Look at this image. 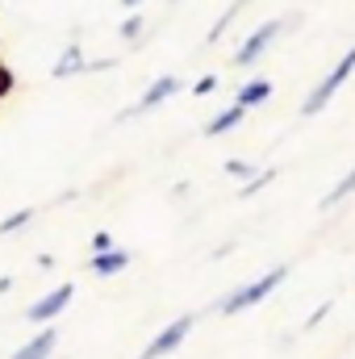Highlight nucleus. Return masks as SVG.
Masks as SVG:
<instances>
[{
    "label": "nucleus",
    "instance_id": "1",
    "mask_svg": "<svg viewBox=\"0 0 355 359\" xmlns=\"http://www.w3.org/2000/svg\"><path fill=\"white\" fill-rule=\"evenodd\" d=\"M351 76H355V46L347 50V55H343V59H339V63H335V67H330V72H326V76H322V84H318V88L305 96L301 113H305V117H318V113H322V109H326V104L339 96V88H343Z\"/></svg>",
    "mask_w": 355,
    "mask_h": 359
},
{
    "label": "nucleus",
    "instance_id": "2",
    "mask_svg": "<svg viewBox=\"0 0 355 359\" xmlns=\"http://www.w3.org/2000/svg\"><path fill=\"white\" fill-rule=\"evenodd\" d=\"M284 276H288V264H276L272 271H264L260 280H251L247 288H239V292H230L226 301H222V313H243V309H251V305H260L267 292H276L280 284H284Z\"/></svg>",
    "mask_w": 355,
    "mask_h": 359
},
{
    "label": "nucleus",
    "instance_id": "3",
    "mask_svg": "<svg viewBox=\"0 0 355 359\" xmlns=\"http://www.w3.org/2000/svg\"><path fill=\"white\" fill-rule=\"evenodd\" d=\"M192 326H196V318H192V313L176 318L172 326H163V330H159V334H155V339L142 347V355H138V359H168V355H172V351L180 347V343L192 334Z\"/></svg>",
    "mask_w": 355,
    "mask_h": 359
},
{
    "label": "nucleus",
    "instance_id": "4",
    "mask_svg": "<svg viewBox=\"0 0 355 359\" xmlns=\"http://www.w3.org/2000/svg\"><path fill=\"white\" fill-rule=\"evenodd\" d=\"M276 38H280V21H264L255 34H247V38L239 42V55H234V63H239V67H251V63H260V59H264V50L276 42Z\"/></svg>",
    "mask_w": 355,
    "mask_h": 359
},
{
    "label": "nucleus",
    "instance_id": "5",
    "mask_svg": "<svg viewBox=\"0 0 355 359\" xmlns=\"http://www.w3.org/2000/svg\"><path fill=\"white\" fill-rule=\"evenodd\" d=\"M72 297H76V288H72V284H59V288H51L46 297H38V301L25 309V318H29L34 326H38V322H55V318L72 305Z\"/></svg>",
    "mask_w": 355,
    "mask_h": 359
},
{
    "label": "nucleus",
    "instance_id": "6",
    "mask_svg": "<svg viewBox=\"0 0 355 359\" xmlns=\"http://www.w3.org/2000/svg\"><path fill=\"white\" fill-rule=\"evenodd\" d=\"M180 88H184V84H180L176 76H159V80H155L151 88L138 96V104H130V109H126L121 117H130V113H151L155 104H163V100H168V96H176Z\"/></svg>",
    "mask_w": 355,
    "mask_h": 359
},
{
    "label": "nucleus",
    "instance_id": "7",
    "mask_svg": "<svg viewBox=\"0 0 355 359\" xmlns=\"http://www.w3.org/2000/svg\"><path fill=\"white\" fill-rule=\"evenodd\" d=\"M55 343H59V330H55V326H46V330H38V334H34L25 347H17L8 359H51Z\"/></svg>",
    "mask_w": 355,
    "mask_h": 359
},
{
    "label": "nucleus",
    "instance_id": "8",
    "mask_svg": "<svg viewBox=\"0 0 355 359\" xmlns=\"http://www.w3.org/2000/svg\"><path fill=\"white\" fill-rule=\"evenodd\" d=\"M130 259H134L130 251H117V247H113V251H100V255H92V259H88V271H92V276H117V271L130 268Z\"/></svg>",
    "mask_w": 355,
    "mask_h": 359
},
{
    "label": "nucleus",
    "instance_id": "9",
    "mask_svg": "<svg viewBox=\"0 0 355 359\" xmlns=\"http://www.w3.org/2000/svg\"><path fill=\"white\" fill-rule=\"evenodd\" d=\"M80 72H88V63H84V50L72 42V46L59 55V63L51 67V76H55V80H67V76H80Z\"/></svg>",
    "mask_w": 355,
    "mask_h": 359
},
{
    "label": "nucleus",
    "instance_id": "10",
    "mask_svg": "<svg viewBox=\"0 0 355 359\" xmlns=\"http://www.w3.org/2000/svg\"><path fill=\"white\" fill-rule=\"evenodd\" d=\"M243 117H247V109L243 104H230V109H222L209 126H205V138H222V134H230L234 126H243Z\"/></svg>",
    "mask_w": 355,
    "mask_h": 359
},
{
    "label": "nucleus",
    "instance_id": "11",
    "mask_svg": "<svg viewBox=\"0 0 355 359\" xmlns=\"http://www.w3.org/2000/svg\"><path fill=\"white\" fill-rule=\"evenodd\" d=\"M267 96H272V80H247L239 96H234V104H243V109H255V104H264Z\"/></svg>",
    "mask_w": 355,
    "mask_h": 359
},
{
    "label": "nucleus",
    "instance_id": "12",
    "mask_svg": "<svg viewBox=\"0 0 355 359\" xmlns=\"http://www.w3.org/2000/svg\"><path fill=\"white\" fill-rule=\"evenodd\" d=\"M351 192H355V168H351V172H347L343 180H339V184H335L326 196H322V209H335V205H339L343 196H351Z\"/></svg>",
    "mask_w": 355,
    "mask_h": 359
},
{
    "label": "nucleus",
    "instance_id": "13",
    "mask_svg": "<svg viewBox=\"0 0 355 359\" xmlns=\"http://www.w3.org/2000/svg\"><path fill=\"white\" fill-rule=\"evenodd\" d=\"M34 213H38V209H17V213H8V217L0 222V238H4V234H17V230H25V226L34 222Z\"/></svg>",
    "mask_w": 355,
    "mask_h": 359
},
{
    "label": "nucleus",
    "instance_id": "14",
    "mask_svg": "<svg viewBox=\"0 0 355 359\" xmlns=\"http://www.w3.org/2000/svg\"><path fill=\"white\" fill-rule=\"evenodd\" d=\"M272 180H276V172H272V168H267V172H255V176L239 188V196H255V192H260V188H267Z\"/></svg>",
    "mask_w": 355,
    "mask_h": 359
},
{
    "label": "nucleus",
    "instance_id": "15",
    "mask_svg": "<svg viewBox=\"0 0 355 359\" xmlns=\"http://www.w3.org/2000/svg\"><path fill=\"white\" fill-rule=\"evenodd\" d=\"M138 34H142V17H138V13H130V17L121 21V38H126V42H134Z\"/></svg>",
    "mask_w": 355,
    "mask_h": 359
},
{
    "label": "nucleus",
    "instance_id": "16",
    "mask_svg": "<svg viewBox=\"0 0 355 359\" xmlns=\"http://www.w3.org/2000/svg\"><path fill=\"white\" fill-rule=\"evenodd\" d=\"M226 172H230V176H239V180H251V176H255V168H251L247 159H230V163H226Z\"/></svg>",
    "mask_w": 355,
    "mask_h": 359
},
{
    "label": "nucleus",
    "instance_id": "17",
    "mask_svg": "<svg viewBox=\"0 0 355 359\" xmlns=\"http://www.w3.org/2000/svg\"><path fill=\"white\" fill-rule=\"evenodd\" d=\"M92 251H96V255H100V251H113V234H109V230H96V234H92Z\"/></svg>",
    "mask_w": 355,
    "mask_h": 359
},
{
    "label": "nucleus",
    "instance_id": "18",
    "mask_svg": "<svg viewBox=\"0 0 355 359\" xmlns=\"http://www.w3.org/2000/svg\"><path fill=\"white\" fill-rule=\"evenodd\" d=\"M330 309H335V301H322V305H318V309H314V313L305 318V330H314V326H318V322H322V318H326Z\"/></svg>",
    "mask_w": 355,
    "mask_h": 359
},
{
    "label": "nucleus",
    "instance_id": "19",
    "mask_svg": "<svg viewBox=\"0 0 355 359\" xmlns=\"http://www.w3.org/2000/svg\"><path fill=\"white\" fill-rule=\"evenodd\" d=\"M213 88H217V76H201V80L192 84V96H209Z\"/></svg>",
    "mask_w": 355,
    "mask_h": 359
},
{
    "label": "nucleus",
    "instance_id": "20",
    "mask_svg": "<svg viewBox=\"0 0 355 359\" xmlns=\"http://www.w3.org/2000/svg\"><path fill=\"white\" fill-rule=\"evenodd\" d=\"M8 288H13V280H8V276H0V292H8Z\"/></svg>",
    "mask_w": 355,
    "mask_h": 359
},
{
    "label": "nucleus",
    "instance_id": "21",
    "mask_svg": "<svg viewBox=\"0 0 355 359\" xmlns=\"http://www.w3.org/2000/svg\"><path fill=\"white\" fill-rule=\"evenodd\" d=\"M121 4H126V8H138V4H142V0H121Z\"/></svg>",
    "mask_w": 355,
    "mask_h": 359
}]
</instances>
